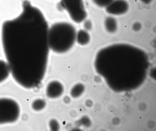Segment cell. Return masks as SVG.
<instances>
[{
  "label": "cell",
  "mask_w": 156,
  "mask_h": 131,
  "mask_svg": "<svg viewBox=\"0 0 156 131\" xmlns=\"http://www.w3.org/2000/svg\"><path fill=\"white\" fill-rule=\"evenodd\" d=\"M64 91L62 85L59 82L54 81L48 85L46 89L47 96L50 98H55L60 96Z\"/></svg>",
  "instance_id": "obj_6"
},
{
  "label": "cell",
  "mask_w": 156,
  "mask_h": 131,
  "mask_svg": "<svg viewBox=\"0 0 156 131\" xmlns=\"http://www.w3.org/2000/svg\"><path fill=\"white\" fill-rule=\"evenodd\" d=\"M60 10H65L72 20L77 23L83 21L87 16L83 0H61L57 5Z\"/></svg>",
  "instance_id": "obj_3"
},
{
  "label": "cell",
  "mask_w": 156,
  "mask_h": 131,
  "mask_svg": "<svg viewBox=\"0 0 156 131\" xmlns=\"http://www.w3.org/2000/svg\"><path fill=\"white\" fill-rule=\"evenodd\" d=\"M10 72L8 64L0 60V83L7 78Z\"/></svg>",
  "instance_id": "obj_9"
},
{
  "label": "cell",
  "mask_w": 156,
  "mask_h": 131,
  "mask_svg": "<svg viewBox=\"0 0 156 131\" xmlns=\"http://www.w3.org/2000/svg\"><path fill=\"white\" fill-rule=\"evenodd\" d=\"M18 17L5 22L2 30L4 53L15 81L27 89L38 86L46 70L49 48L48 22L29 2Z\"/></svg>",
  "instance_id": "obj_1"
},
{
  "label": "cell",
  "mask_w": 156,
  "mask_h": 131,
  "mask_svg": "<svg viewBox=\"0 0 156 131\" xmlns=\"http://www.w3.org/2000/svg\"><path fill=\"white\" fill-rule=\"evenodd\" d=\"M129 6L125 0H114L105 7L106 12L113 15H121L126 13Z\"/></svg>",
  "instance_id": "obj_5"
},
{
  "label": "cell",
  "mask_w": 156,
  "mask_h": 131,
  "mask_svg": "<svg viewBox=\"0 0 156 131\" xmlns=\"http://www.w3.org/2000/svg\"><path fill=\"white\" fill-rule=\"evenodd\" d=\"M90 37L87 31L80 30L76 33V40L78 44L83 45L87 44L90 42Z\"/></svg>",
  "instance_id": "obj_7"
},
{
  "label": "cell",
  "mask_w": 156,
  "mask_h": 131,
  "mask_svg": "<svg viewBox=\"0 0 156 131\" xmlns=\"http://www.w3.org/2000/svg\"><path fill=\"white\" fill-rule=\"evenodd\" d=\"M49 126L50 129L52 131H57L59 129V125L58 121L55 119H52L50 121Z\"/></svg>",
  "instance_id": "obj_13"
},
{
  "label": "cell",
  "mask_w": 156,
  "mask_h": 131,
  "mask_svg": "<svg viewBox=\"0 0 156 131\" xmlns=\"http://www.w3.org/2000/svg\"><path fill=\"white\" fill-rule=\"evenodd\" d=\"M84 90V86L82 84L78 83L72 87L71 90L70 94L73 97L77 98L80 96Z\"/></svg>",
  "instance_id": "obj_10"
},
{
  "label": "cell",
  "mask_w": 156,
  "mask_h": 131,
  "mask_svg": "<svg viewBox=\"0 0 156 131\" xmlns=\"http://www.w3.org/2000/svg\"><path fill=\"white\" fill-rule=\"evenodd\" d=\"M144 4H147L150 3L152 0H140Z\"/></svg>",
  "instance_id": "obj_16"
},
{
  "label": "cell",
  "mask_w": 156,
  "mask_h": 131,
  "mask_svg": "<svg viewBox=\"0 0 156 131\" xmlns=\"http://www.w3.org/2000/svg\"><path fill=\"white\" fill-rule=\"evenodd\" d=\"M46 102L43 99H38L34 100L32 103V107L36 111H41L45 107Z\"/></svg>",
  "instance_id": "obj_11"
},
{
  "label": "cell",
  "mask_w": 156,
  "mask_h": 131,
  "mask_svg": "<svg viewBox=\"0 0 156 131\" xmlns=\"http://www.w3.org/2000/svg\"><path fill=\"white\" fill-rule=\"evenodd\" d=\"M84 28L87 30H90L92 27V24L90 20H87L84 24Z\"/></svg>",
  "instance_id": "obj_15"
},
{
  "label": "cell",
  "mask_w": 156,
  "mask_h": 131,
  "mask_svg": "<svg viewBox=\"0 0 156 131\" xmlns=\"http://www.w3.org/2000/svg\"><path fill=\"white\" fill-rule=\"evenodd\" d=\"M114 0H93L94 2L100 7H106Z\"/></svg>",
  "instance_id": "obj_12"
},
{
  "label": "cell",
  "mask_w": 156,
  "mask_h": 131,
  "mask_svg": "<svg viewBox=\"0 0 156 131\" xmlns=\"http://www.w3.org/2000/svg\"><path fill=\"white\" fill-rule=\"evenodd\" d=\"M142 27L141 24L139 22H136L133 24L132 28L134 31H137L140 30Z\"/></svg>",
  "instance_id": "obj_14"
},
{
  "label": "cell",
  "mask_w": 156,
  "mask_h": 131,
  "mask_svg": "<svg viewBox=\"0 0 156 131\" xmlns=\"http://www.w3.org/2000/svg\"><path fill=\"white\" fill-rule=\"evenodd\" d=\"M76 33L75 27L70 23L61 22L53 24L48 32L50 49L58 53L67 52L75 43Z\"/></svg>",
  "instance_id": "obj_2"
},
{
  "label": "cell",
  "mask_w": 156,
  "mask_h": 131,
  "mask_svg": "<svg viewBox=\"0 0 156 131\" xmlns=\"http://www.w3.org/2000/svg\"><path fill=\"white\" fill-rule=\"evenodd\" d=\"M104 24L106 30L109 33H114L117 29V21L113 17L109 16L107 17L105 20Z\"/></svg>",
  "instance_id": "obj_8"
},
{
  "label": "cell",
  "mask_w": 156,
  "mask_h": 131,
  "mask_svg": "<svg viewBox=\"0 0 156 131\" xmlns=\"http://www.w3.org/2000/svg\"><path fill=\"white\" fill-rule=\"evenodd\" d=\"M20 114V107L16 101L9 98H0V124L16 122Z\"/></svg>",
  "instance_id": "obj_4"
}]
</instances>
